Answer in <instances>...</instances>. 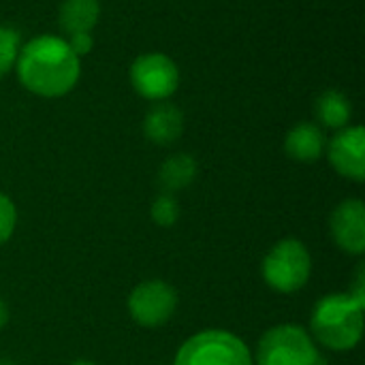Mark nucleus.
Returning a JSON list of instances; mask_svg holds the SVG:
<instances>
[{
    "mask_svg": "<svg viewBox=\"0 0 365 365\" xmlns=\"http://www.w3.org/2000/svg\"><path fill=\"white\" fill-rule=\"evenodd\" d=\"M6 323H9V308H6L4 299L0 297V329H2Z\"/></svg>",
    "mask_w": 365,
    "mask_h": 365,
    "instance_id": "nucleus-19",
    "label": "nucleus"
},
{
    "mask_svg": "<svg viewBox=\"0 0 365 365\" xmlns=\"http://www.w3.org/2000/svg\"><path fill=\"white\" fill-rule=\"evenodd\" d=\"M327 139L319 124L299 122L284 137V152L297 163H314L325 154Z\"/></svg>",
    "mask_w": 365,
    "mask_h": 365,
    "instance_id": "nucleus-11",
    "label": "nucleus"
},
{
    "mask_svg": "<svg viewBox=\"0 0 365 365\" xmlns=\"http://www.w3.org/2000/svg\"><path fill=\"white\" fill-rule=\"evenodd\" d=\"M21 47V38L19 34L9 28V26H0V79L15 68V60Z\"/></svg>",
    "mask_w": 365,
    "mask_h": 365,
    "instance_id": "nucleus-15",
    "label": "nucleus"
},
{
    "mask_svg": "<svg viewBox=\"0 0 365 365\" xmlns=\"http://www.w3.org/2000/svg\"><path fill=\"white\" fill-rule=\"evenodd\" d=\"M263 280L282 295L302 291L312 274V257L302 240L287 237L272 246L261 265Z\"/></svg>",
    "mask_w": 365,
    "mask_h": 365,
    "instance_id": "nucleus-4",
    "label": "nucleus"
},
{
    "mask_svg": "<svg viewBox=\"0 0 365 365\" xmlns=\"http://www.w3.org/2000/svg\"><path fill=\"white\" fill-rule=\"evenodd\" d=\"M15 227H17V210H15V203L4 192H0V246L11 240Z\"/></svg>",
    "mask_w": 365,
    "mask_h": 365,
    "instance_id": "nucleus-17",
    "label": "nucleus"
},
{
    "mask_svg": "<svg viewBox=\"0 0 365 365\" xmlns=\"http://www.w3.org/2000/svg\"><path fill=\"white\" fill-rule=\"evenodd\" d=\"M255 365H323L319 346L302 325L284 323L267 329L257 344Z\"/></svg>",
    "mask_w": 365,
    "mask_h": 365,
    "instance_id": "nucleus-3",
    "label": "nucleus"
},
{
    "mask_svg": "<svg viewBox=\"0 0 365 365\" xmlns=\"http://www.w3.org/2000/svg\"><path fill=\"white\" fill-rule=\"evenodd\" d=\"M197 178V160L190 154H171L158 169V184L165 192L175 195L188 188Z\"/></svg>",
    "mask_w": 365,
    "mask_h": 365,
    "instance_id": "nucleus-13",
    "label": "nucleus"
},
{
    "mask_svg": "<svg viewBox=\"0 0 365 365\" xmlns=\"http://www.w3.org/2000/svg\"><path fill=\"white\" fill-rule=\"evenodd\" d=\"M0 365H13V364H9V361H2V359H0Z\"/></svg>",
    "mask_w": 365,
    "mask_h": 365,
    "instance_id": "nucleus-21",
    "label": "nucleus"
},
{
    "mask_svg": "<svg viewBox=\"0 0 365 365\" xmlns=\"http://www.w3.org/2000/svg\"><path fill=\"white\" fill-rule=\"evenodd\" d=\"M329 165L346 180H365V130L364 126H346L327 141Z\"/></svg>",
    "mask_w": 365,
    "mask_h": 365,
    "instance_id": "nucleus-8",
    "label": "nucleus"
},
{
    "mask_svg": "<svg viewBox=\"0 0 365 365\" xmlns=\"http://www.w3.org/2000/svg\"><path fill=\"white\" fill-rule=\"evenodd\" d=\"M150 216L158 227H173L180 218V203L173 195L163 192L154 199L150 207Z\"/></svg>",
    "mask_w": 365,
    "mask_h": 365,
    "instance_id": "nucleus-16",
    "label": "nucleus"
},
{
    "mask_svg": "<svg viewBox=\"0 0 365 365\" xmlns=\"http://www.w3.org/2000/svg\"><path fill=\"white\" fill-rule=\"evenodd\" d=\"M184 133V113L169 101H158L143 118V135L156 145H171Z\"/></svg>",
    "mask_w": 365,
    "mask_h": 365,
    "instance_id": "nucleus-10",
    "label": "nucleus"
},
{
    "mask_svg": "<svg viewBox=\"0 0 365 365\" xmlns=\"http://www.w3.org/2000/svg\"><path fill=\"white\" fill-rule=\"evenodd\" d=\"M173 365H255L246 342L227 329H203L175 353Z\"/></svg>",
    "mask_w": 365,
    "mask_h": 365,
    "instance_id": "nucleus-5",
    "label": "nucleus"
},
{
    "mask_svg": "<svg viewBox=\"0 0 365 365\" xmlns=\"http://www.w3.org/2000/svg\"><path fill=\"white\" fill-rule=\"evenodd\" d=\"M329 233L336 246L353 257L365 252V205L361 199L342 201L329 218Z\"/></svg>",
    "mask_w": 365,
    "mask_h": 365,
    "instance_id": "nucleus-9",
    "label": "nucleus"
},
{
    "mask_svg": "<svg viewBox=\"0 0 365 365\" xmlns=\"http://www.w3.org/2000/svg\"><path fill=\"white\" fill-rule=\"evenodd\" d=\"M15 71L28 92L43 98H60L77 86L81 58L75 56L66 38L41 34L19 47Z\"/></svg>",
    "mask_w": 365,
    "mask_h": 365,
    "instance_id": "nucleus-1",
    "label": "nucleus"
},
{
    "mask_svg": "<svg viewBox=\"0 0 365 365\" xmlns=\"http://www.w3.org/2000/svg\"><path fill=\"white\" fill-rule=\"evenodd\" d=\"M130 83L135 92L145 101H167L180 86V68L165 53H143L130 66Z\"/></svg>",
    "mask_w": 365,
    "mask_h": 365,
    "instance_id": "nucleus-6",
    "label": "nucleus"
},
{
    "mask_svg": "<svg viewBox=\"0 0 365 365\" xmlns=\"http://www.w3.org/2000/svg\"><path fill=\"white\" fill-rule=\"evenodd\" d=\"M71 365H98V364H94V361H88V359H79V361H73Z\"/></svg>",
    "mask_w": 365,
    "mask_h": 365,
    "instance_id": "nucleus-20",
    "label": "nucleus"
},
{
    "mask_svg": "<svg viewBox=\"0 0 365 365\" xmlns=\"http://www.w3.org/2000/svg\"><path fill=\"white\" fill-rule=\"evenodd\" d=\"M364 312L365 297L351 291L325 295L312 308L310 336L329 351H353L364 336Z\"/></svg>",
    "mask_w": 365,
    "mask_h": 365,
    "instance_id": "nucleus-2",
    "label": "nucleus"
},
{
    "mask_svg": "<svg viewBox=\"0 0 365 365\" xmlns=\"http://www.w3.org/2000/svg\"><path fill=\"white\" fill-rule=\"evenodd\" d=\"M66 43H68V47L75 51V56H77V58H81V56L90 53V51H92V47H94V38H92V34H90V32H77V34H71V36H66Z\"/></svg>",
    "mask_w": 365,
    "mask_h": 365,
    "instance_id": "nucleus-18",
    "label": "nucleus"
},
{
    "mask_svg": "<svg viewBox=\"0 0 365 365\" xmlns=\"http://www.w3.org/2000/svg\"><path fill=\"white\" fill-rule=\"evenodd\" d=\"M178 308V293L165 280H145L137 284L128 295V312L130 319L145 327L156 329L171 321Z\"/></svg>",
    "mask_w": 365,
    "mask_h": 365,
    "instance_id": "nucleus-7",
    "label": "nucleus"
},
{
    "mask_svg": "<svg viewBox=\"0 0 365 365\" xmlns=\"http://www.w3.org/2000/svg\"><path fill=\"white\" fill-rule=\"evenodd\" d=\"M101 17L98 0H64L58 11V19L66 36L77 32H92Z\"/></svg>",
    "mask_w": 365,
    "mask_h": 365,
    "instance_id": "nucleus-12",
    "label": "nucleus"
},
{
    "mask_svg": "<svg viewBox=\"0 0 365 365\" xmlns=\"http://www.w3.org/2000/svg\"><path fill=\"white\" fill-rule=\"evenodd\" d=\"M314 115L321 122V126L331 130H342L351 122L353 107L346 94L338 90H325L314 103Z\"/></svg>",
    "mask_w": 365,
    "mask_h": 365,
    "instance_id": "nucleus-14",
    "label": "nucleus"
}]
</instances>
